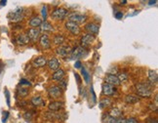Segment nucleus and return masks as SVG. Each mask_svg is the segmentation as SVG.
<instances>
[{"mask_svg":"<svg viewBox=\"0 0 158 123\" xmlns=\"http://www.w3.org/2000/svg\"><path fill=\"white\" fill-rule=\"evenodd\" d=\"M136 93L138 97L143 98H150L152 96V91L150 90L148 85L143 83H138L136 85Z\"/></svg>","mask_w":158,"mask_h":123,"instance_id":"1","label":"nucleus"},{"mask_svg":"<svg viewBox=\"0 0 158 123\" xmlns=\"http://www.w3.org/2000/svg\"><path fill=\"white\" fill-rule=\"evenodd\" d=\"M24 10L22 8H17L14 11L10 12L8 14V19L13 23H19L21 21L24 20Z\"/></svg>","mask_w":158,"mask_h":123,"instance_id":"2","label":"nucleus"},{"mask_svg":"<svg viewBox=\"0 0 158 123\" xmlns=\"http://www.w3.org/2000/svg\"><path fill=\"white\" fill-rule=\"evenodd\" d=\"M86 55H87L86 49L82 46H78V47H75L73 50H71L70 58H71V60H77V59L85 57Z\"/></svg>","mask_w":158,"mask_h":123,"instance_id":"3","label":"nucleus"},{"mask_svg":"<svg viewBox=\"0 0 158 123\" xmlns=\"http://www.w3.org/2000/svg\"><path fill=\"white\" fill-rule=\"evenodd\" d=\"M68 11L65 8H56L54 11L52 12L51 14V16L53 19H55V20H57V21H62V20H64L65 18L68 16Z\"/></svg>","mask_w":158,"mask_h":123,"instance_id":"4","label":"nucleus"},{"mask_svg":"<svg viewBox=\"0 0 158 123\" xmlns=\"http://www.w3.org/2000/svg\"><path fill=\"white\" fill-rule=\"evenodd\" d=\"M86 20H87L86 15H82V14H78V13H72L68 16L69 22H73V23H75L77 24L85 23Z\"/></svg>","mask_w":158,"mask_h":123,"instance_id":"5","label":"nucleus"},{"mask_svg":"<svg viewBox=\"0 0 158 123\" xmlns=\"http://www.w3.org/2000/svg\"><path fill=\"white\" fill-rule=\"evenodd\" d=\"M62 88L58 86V85H53L52 87L49 88L48 90V95L50 98H53V99H57L60 96L62 95Z\"/></svg>","mask_w":158,"mask_h":123,"instance_id":"6","label":"nucleus"},{"mask_svg":"<svg viewBox=\"0 0 158 123\" xmlns=\"http://www.w3.org/2000/svg\"><path fill=\"white\" fill-rule=\"evenodd\" d=\"M104 81H105V83L109 84V85H112L113 87L118 86L119 84H120V81H119V79L117 78V76L114 74H111V73H108V74L105 75Z\"/></svg>","mask_w":158,"mask_h":123,"instance_id":"7","label":"nucleus"},{"mask_svg":"<svg viewBox=\"0 0 158 123\" xmlns=\"http://www.w3.org/2000/svg\"><path fill=\"white\" fill-rule=\"evenodd\" d=\"M65 29L68 31H70L72 34H75V35L79 34L80 32V27L78 24L73 22H69V21H68V22L65 23Z\"/></svg>","mask_w":158,"mask_h":123,"instance_id":"8","label":"nucleus"},{"mask_svg":"<svg viewBox=\"0 0 158 123\" xmlns=\"http://www.w3.org/2000/svg\"><path fill=\"white\" fill-rule=\"evenodd\" d=\"M95 38L96 36L93 34H90V33H87L85 35H83L82 38H81V44L83 47H86V46H89L94 42Z\"/></svg>","mask_w":158,"mask_h":123,"instance_id":"9","label":"nucleus"},{"mask_svg":"<svg viewBox=\"0 0 158 123\" xmlns=\"http://www.w3.org/2000/svg\"><path fill=\"white\" fill-rule=\"evenodd\" d=\"M27 37L29 38V40L35 42L36 40H38V38L40 37V30L38 29H29V31H27Z\"/></svg>","mask_w":158,"mask_h":123,"instance_id":"10","label":"nucleus"},{"mask_svg":"<svg viewBox=\"0 0 158 123\" xmlns=\"http://www.w3.org/2000/svg\"><path fill=\"white\" fill-rule=\"evenodd\" d=\"M85 30L88 31L90 34H93V35L96 36V34L99 33L100 27L98 26V24H94V23H89V24H87L85 26Z\"/></svg>","mask_w":158,"mask_h":123,"instance_id":"11","label":"nucleus"},{"mask_svg":"<svg viewBox=\"0 0 158 123\" xmlns=\"http://www.w3.org/2000/svg\"><path fill=\"white\" fill-rule=\"evenodd\" d=\"M56 53H57V55L60 56V57L65 58L68 54L71 53V49H70L69 46H60L57 50H56Z\"/></svg>","mask_w":158,"mask_h":123,"instance_id":"12","label":"nucleus"},{"mask_svg":"<svg viewBox=\"0 0 158 123\" xmlns=\"http://www.w3.org/2000/svg\"><path fill=\"white\" fill-rule=\"evenodd\" d=\"M115 92H116V89L112 85H109L107 83L103 84V94L105 96H112Z\"/></svg>","mask_w":158,"mask_h":123,"instance_id":"13","label":"nucleus"},{"mask_svg":"<svg viewBox=\"0 0 158 123\" xmlns=\"http://www.w3.org/2000/svg\"><path fill=\"white\" fill-rule=\"evenodd\" d=\"M64 103L62 102H60V101H54L52 102V103L49 104L48 108L49 110H50L51 111H58L60 110H62V108H64Z\"/></svg>","mask_w":158,"mask_h":123,"instance_id":"14","label":"nucleus"},{"mask_svg":"<svg viewBox=\"0 0 158 123\" xmlns=\"http://www.w3.org/2000/svg\"><path fill=\"white\" fill-rule=\"evenodd\" d=\"M39 43L41 45L42 48L44 49H48L51 47V41L49 39L47 34H43L39 37Z\"/></svg>","mask_w":158,"mask_h":123,"instance_id":"15","label":"nucleus"},{"mask_svg":"<svg viewBox=\"0 0 158 123\" xmlns=\"http://www.w3.org/2000/svg\"><path fill=\"white\" fill-rule=\"evenodd\" d=\"M47 64H48L49 68H50L51 70H54V71L58 70V69L60 68V66H61V64H60L59 60L56 59V58L50 59V60H49V61L47 62Z\"/></svg>","mask_w":158,"mask_h":123,"instance_id":"16","label":"nucleus"},{"mask_svg":"<svg viewBox=\"0 0 158 123\" xmlns=\"http://www.w3.org/2000/svg\"><path fill=\"white\" fill-rule=\"evenodd\" d=\"M46 64H47V60L44 57H38L36 59H34L32 62V65L34 68H42V66H44Z\"/></svg>","mask_w":158,"mask_h":123,"instance_id":"17","label":"nucleus"},{"mask_svg":"<svg viewBox=\"0 0 158 123\" xmlns=\"http://www.w3.org/2000/svg\"><path fill=\"white\" fill-rule=\"evenodd\" d=\"M147 78L150 82L152 84H157L158 82V74L155 70H152V69H149L148 71H147Z\"/></svg>","mask_w":158,"mask_h":123,"instance_id":"18","label":"nucleus"},{"mask_svg":"<svg viewBox=\"0 0 158 123\" xmlns=\"http://www.w3.org/2000/svg\"><path fill=\"white\" fill-rule=\"evenodd\" d=\"M30 40L29 38L27 37L26 34H20L19 36L17 37L16 39V42L18 45H21V46H24V45H26L27 43H29Z\"/></svg>","mask_w":158,"mask_h":123,"instance_id":"19","label":"nucleus"},{"mask_svg":"<svg viewBox=\"0 0 158 123\" xmlns=\"http://www.w3.org/2000/svg\"><path fill=\"white\" fill-rule=\"evenodd\" d=\"M65 70L62 68H59L58 70H56V71L53 73L52 78L54 80H57V81H61V80H62V78L65 77Z\"/></svg>","mask_w":158,"mask_h":123,"instance_id":"20","label":"nucleus"},{"mask_svg":"<svg viewBox=\"0 0 158 123\" xmlns=\"http://www.w3.org/2000/svg\"><path fill=\"white\" fill-rule=\"evenodd\" d=\"M42 24V20L39 17H33L29 21V26L32 27V29H36L37 27H40Z\"/></svg>","mask_w":158,"mask_h":123,"instance_id":"21","label":"nucleus"},{"mask_svg":"<svg viewBox=\"0 0 158 123\" xmlns=\"http://www.w3.org/2000/svg\"><path fill=\"white\" fill-rule=\"evenodd\" d=\"M139 101H140V98L137 96V95L130 94L125 97V102L127 104H136V103H138Z\"/></svg>","mask_w":158,"mask_h":123,"instance_id":"22","label":"nucleus"},{"mask_svg":"<svg viewBox=\"0 0 158 123\" xmlns=\"http://www.w3.org/2000/svg\"><path fill=\"white\" fill-rule=\"evenodd\" d=\"M107 121L108 123H125L126 119L123 117H110L109 115H107Z\"/></svg>","mask_w":158,"mask_h":123,"instance_id":"23","label":"nucleus"},{"mask_svg":"<svg viewBox=\"0 0 158 123\" xmlns=\"http://www.w3.org/2000/svg\"><path fill=\"white\" fill-rule=\"evenodd\" d=\"M41 30L43 31H47V32H51V31L54 30V29H53V26L50 24L46 22V21H44V22H42L41 24Z\"/></svg>","mask_w":158,"mask_h":123,"instance_id":"24","label":"nucleus"},{"mask_svg":"<svg viewBox=\"0 0 158 123\" xmlns=\"http://www.w3.org/2000/svg\"><path fill=\"white\" fill-rule=\"evenodd\" d=\"M108 115H109L110 117H120L122 115V111L119 110L118 108H113L110 110Z\"/></svg>","mask_w":158,"mask_h":123,"instance_id":"25","label":"nucleus"},{"mask_svg":"<svg viewBox=\"0 0 158 123\" xmlns=\"http://www.w3.org/2000/svg\"><path fill=\"white\" fill-rule=\"evenodd\" d=\"M31 104H32L33 105H35V107H38V105H44V101H43V99H42V97L35 96L31 99Z\"/></svg>","mask_w":158,"mask_h":123,"instance_id":"26","label":"nucleus"},{"mask_svg":"<svg viewBox=\"0 0 158 123\" xmlns=\"http://www.w3.org/2000/svg\"><path fill=\"white\" fill-rule=\"evenodd\" d=\"M109 105H111V101L108 99V98H105V99L101 100L100 102V108H107V107H109Z\"/></svg>","mask_w":158,"mask_h":123,"instance_id":"27","label":"nucleus"},{"mask_svg":"<svg viewBox=\"0 0 158 123\" xmlns=\"http://www.w3.org/2000/svg\"><path fill=\"white\" fill-rule=\"evenodd\" d=\"M65 42V37L62 35H56L54 37V43L57 45H62Z\"/></svg>","mask_w":158,"mask_h":123,"instance_id":"28","label":"nucleus"},{"mask_svg":"<svg viewBox=\"0 0 158 123\" xmlns=\"http://www.w3.org/2000/svg\"><path fill=\"white\" fill-rule=\"evenodd\" d=\"M81 71H82V74H83V77H84V79H85L86 83H89L90 82V79H91V75L89 74L88 70L85 68H83L81 69Z\"/></svg>","mask_w":158,"mask_h":123,"instance_id":"29","label":"nucleus"},{"mask_svg":"<svg viewBox=\"0 0 158 123\" xmlns=\"http://www.w3.org/2000/svg\"><path fill=\"white\" fill-rule=\"evenodd\" d=\"M117 78L119 79L120 83H121V82H124V81H126V80L128 79V74H127L126 72H120V73L118 74Z\"/></svg>","mask_w":158,"mask_h":123,"instance_id":"30","label":"nucleus"},{"mask_svg":"<svg viewBox=\"0 0 158 123\" xmlns=\"http://www.w3.org/2000/svg\"><path fill=\"white\" fill-rule=\"evenodd\" d=\"M19 94L22 97H26V95L29 94V90H27L26 88H20V89H19Z\"/></svg>","mask_w":158,"mask_h":123,"instance_id":"31","label":"nucleus"},{"mask_svg":"<svg viewBox=\"0 0 158 123\" xmlns=\"http://www.w3.org/2000/svg\"><path fill=\"white\" fill-rule=\"evenodd\" d=\"M66 84H68V82H66L65 80H61V81H60V87L62 88V90L66 89Z\"/></svg>","mask_w":158,"mask_h":123,"instance_id":"32","label":"nucleus"},{"mask_svg":"<svg viewBox=\"0 0 158 123\" xmlns=\"http://www.w3.org/2000/svg\"><path fill=\"white\" fill-rule=\"evenodd\" d=\"M125 123H138V120L135 117H130L128 119H126Z\"/></svg>","mask_w":158,"mask_h":123,"instance_id":"33","label":"nucleus"},{"mask_svg":"<svg viewBox=\"0 0 158 123\" xmlns=\"http://www.w3.org/2000/svg\"><path fill=\"white\" fill-rule=\"evenodd\" d=\"M5 95H6V100H7V105L10 107V93L8 90H5Z\"/></svg>","mask_w":158,"mask_h":123,"instance_id":"34","label":"nucleus"},{"mask_svg":"<svg viewBox=\"0 0 158 123\" xmlns=\"http://www.w3.org/2000/svg\"><path fill=\"white\" fill-rule=\"evenodd\" d=\"M4 113V115H3V118H2V122L3 123H5L7 121V119H8V116H9V112L8 111H5V112H3Z\"/></svg>","mask_w":158,"mask_h":123,"instance_id":"35","label":"nucleus"},{"mask_svg":"<svg viewBox=\"0 0 158 123\" xmlns=\"http://www.w3.org/2000/svg\"><path fill=\"white\" fill-rule=\"evenodd\" d=\"M20 83H21V85H30V83L26 79H21Z\"/></svg>","mask_w":158,"mask_h":123,"instance_id":"36","label":"nucleus"},{"mask_svg":"<svg viewBox=\"0 0 158 123\" xmlns=\"http://www.w3.org/2000/svg\"><path fill=\"white\" fill-rule=\"evenodd\" d=\"M146 123H157V120H156L155 118L150 117V118H147L146 119Z\"/></svg>","mask_w":158,"mask_h":123,"instance_id":"37","label":"nucleus"},{"mask_svg":"<svg viewBox=\"0 0 158 123\" xmlns=\"http://www.w3.org/2000/svg\"><path fill=\"white\" fill-rule=\"evenodd\" d=\"M24 118H26V120L29 121L30 119H31V113H30V112H26V113L24 114Z\"/></svg>","mask_w":158,"mask_h":123,"instance_id":"38","label":"nucleus"},{"mask_svg":"<svg viewBox=\"0 0 158 123\" xmlns=\"http://www.w3.org/2000/svg\"><path fill=\"white\" fill-rule=\"evenodd\" d=\"M42 15H43L44 19H46V6H44L43 8H42Z\"/></svg>","mask_w":158,"mask_h":123,"instance_id":"39","label":"nucleus"},{"mask_svg":"<svg viewBox=\"0 0 158 123\" xmlns=\"http://www.w3.org/2000/svg\"><path fill=\"white\" fill-rule=\"evenodd\" d=\"M115 17H116L117 19H121V18L123 17L122 12H118V13H116V14H115Z\"/></svg>","mask_w":158,"mask_h":123,"instance_id":"40","label":"nucleus"},{"mask_svg":"<svg viewBox=\"0 0 158 123\" xmlns=\"http://www.w3.org/2000/svg\"><path fill=\"white\" fill-rule=\"evenodd\" d=\"M80 66H81V63H80L79 61H77L75 63V68H80Z\"/></svg>","mask_w":158,"mask_h":123,"instance_id":"41","label":"nucleus"},{"mask_svg":"<svg viewBox=\"0 0 158 123\" xmlns=\"http://www.w3.org/2000/svg\"><path fill=\"white\" fill-rule=\"evenodd\" d=\"M91 92H92V95H93V100H94V102H96V95H95V92H94V90H93V87L91 88Z\"/></svg>","mask_w":158,"mask_h":123,"instance_id":"42","label":"nucleus"},{"mask_svg":"<svg viewBox=\"0 0 158 123\" xmlns=\"http://www.w3.org/2000/svg\"><path fill=\"white\" fill-rule=\"evenodd\" d=\"M6 3H7L6 0H3V1H0V5H1V6H5Z\"/></svg>","mask_w":158,"mask_h":123,"instance_id":"43","label":"nucleus"},{"mask_svg":"<svg viewBox=\"0 0 158 123\" xmlns=\"http://www.w3.org/2000/svg\"><path fill=\"white\" fill-rule=\"evenodd\" d=\"M75 78L77 79V81H78V83H80V81H81V80H80V77L78 76V74H77V73H75Z\"/></svg>","mask_w":158,"mask_h":123,"instance_id":"44","label":"nucleus"},{"mask_svg":"<svg viewBox=\"0 0 158 123\" xmlns=\"http://www.w3.org/2000/svg\"><path fill=\"white\" fill-rule=\"evenodd\" d=\"M121 3H123V5H125V3H127V1H126V0H124V1H122Z\"/></svg>","mask_w":158,"mask_h":123,"instance_id":"45","label":"nucleus"}]
</instances>
